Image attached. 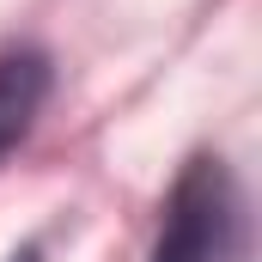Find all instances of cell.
<instances>
[{"label":"cell","mask_w":262,"mask_h":262,"mask_svg":"<svg viewBox=\"0 0 262 262\" xmlns=\"http://www.w3.org/2000/svg\"><path fill=\"white\" fill-rule=\"evenodd\" d=\"M12 262H37V250H18V256H12Z\"/></svg>","instance_id":"3957f363"},{"label":"cell","mask_w":262,"mask_h":262,"mask_svg":"<svg viewBox=\"0 0 262 262\" xmlns=\"http://www.w3.org/2000/svg\"><path fill=\"white\" fill-rule=\"evenodd\" d=\"M238 256V189L220 159H195L165 201L152 262H232Z\"/></svg>","instance_id":"6da1fadb"},{"label":"cell","mask_w":262,"mask_h":262,"mask_svg":"<svg viewBox=\"0 0 262 262\" xmlns=\"http://www.w3.org/2000/svg\"><path fill=\"white\" fill-rule=\"evenodd\" d=\"M43 98H49V61H43L37 49L0 55V152H12V146L31 134Z\"/></svg>","instance_id":"7a4b0ae2"}]
</instances>
